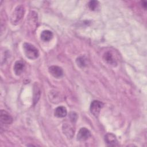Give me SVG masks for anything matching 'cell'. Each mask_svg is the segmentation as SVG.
Instances as JSON below:
<instances>
[{
  "label": "cell",
  "instance_id": "cell-11",
  "mask_svg": "<svg viewBox=\"0 0 147 147\" xmlns=\"http://www.w3.org/2000/svg\"><path fill=\"white\" fill-rule=\"evenodd\" d=\"M41 90L37 83H36L34 85V88H33V103L35 105L36 103H37L38 99H40V95H41Z\"/></svg>",
  "mask_w": 147,
  "mask_h": 147
},
{
  "label": "cell",
  "instance_id": "cell-5",
  "mask_svg": "<svg viewBox=\"0 0 147 147\" xmlns=\"http://www.w3.org/2000/svg\"><path fill=\"white\" fill-rule=\"evenodd\" d=\"M0 119L1 122L4 125H9L13 122V118L11 116L4 110H1Z\"/></svg>",
  "mask_w": 147,
  "mask_h": 147
},
{
  "label": "cell",
  "instance_id": "cell-12",
  "mask_svg": "<svg viewBox=\"0 0 147 147\" xmlns=\"http://www.w3.org/2000/svg\"><path fill=\"white\" fill-rule=\"evenodd\" d=\"M67 114V109L64 106H59L55 110V115L58 118H63Z\"/></svg>",
  "mask_w": 147,
  "mask_h": 147
},
{
  "label": "cell",
  "instance_id": "cell-10",
  "mask_svg": "<svg viewBox=\"0 0 147 147\" xmlns=\"http://www.w3.org/2000/svg\"><path fill=\"white\" fill-rule=\"evenodd\" d=\"M25 68V64L21 61H17L15 63L14 66V71L17 75H20Z\"/></svg>",
  "mask_w": 147,
  "mask_h": 147
},
{
  "label": "cell",
  "instance_id": "cell-2",
  "mask_svg": "<svg viewBox=\"0 0 147 147\" xmlns=\"http://www.w3.org/2000/svg\"><path fill=\"white\" fill-rule=\"evenodd\" d=\"M23 48L24 49L25 54L28 59L33 60L37 59L39 56L38 50L33 45L25 42L23 44Z\"/></svg>",
  "mask_w": 147,
  "mask_h": 147
},
{
  "label": "cell",
  "instance_id": "cell-1",
  "mask_svg": "<svg viewBox=\"0 0 147 147\" xmlns=\"http://www.w3.org/2000/svg\"><path fill=\"white\" fill-rule=\"evenodd\" d=\"M25 13L24 7L22 5L17 6L13 11L11 17L10 21L13 25H17L18 24L22 18L24 17Z\"/></svg>",
  "mask_w": 147,
  "mask_h": 147
},
{
  "label": "cell",
  "instance_id": "cell-7",
  "mask_svg": "<svg viewBox=\"0 0 147 147\" xmlns=\"http://www.w3.org/2000/svg\"><path fill=\"white\" fill-rule=\"evenodd\" d=\"M49 73L55 78H60L63 75L62 68L59 66L52 65L49 68Z\"/></svg>",
  "mask_w": 147,
  "mask_h": 147
},
{
  "label": "cell",
  "instance_id": "cell-3",
  "mask_svg": "<svg viewBox=\"0 0 147 147\" xmlns=\"http://www.w3.org/2000/svg\"><path fill=\"white\" fill-rule=\"evenodd\" d=\"M103 106V104L102 102L97 100H93L90 105V111L91 113L95 116L98 117L99 114V113L101 109L102 108Z\"/></svg>",
  "mask_w": 147,
  "mask_h": 147
},
{
  "label": "cell",
  "instance_id": "cell-17",
  "mask_svg": "<svg viewBox=\"0 0 147 147\" xmlns=\"http://www.w3.org/2000/svg\"><path fill=\"white\" fill-rule=\"evenodd\" d=\"M141 4H142V7H143L145 9H146V5H147L146 2V1H142V2H141Z\"/></svg>",
  "mask_w": 147,
  "mask_h": 147
},
{
  "label": "cell",
  "instance_id": "cell-13",
  "mask_svg": "<svg viewBox=\"0 0 147 147\" xmlns=\"http://www.w3.org/2000/svg\"><path fill=\"white\" fill-rule=\"evenodd\" d=\"M41 39L44 41H49L53 37V33L49 30H43L41 33Z\"/></svg>",
  "mask_w": 147,
  "mask_h": 147
},
{
  "label": "cell",
  "instance_id": "cell-15",
  "mask_svg": "<svg viewBox=\"0 0 147 147\" xmlns=\"http://www.w3.org/2000/svg\"><path fill=\"white\" fill-rule=\"evenodd\" d=\"M88 6L91 10H95L98 6V2L96 1H91L88 2Z\"/></svg>",
  "mask_w": 147,
  "mask_h": 147
},
{
  "label": "cell",
  "instance_id": "cell-9",
  "mask_svg": "<svg viewBox=\"0 0 147 147\" xmlns=\"http://www.w3.org/2000/svg\"><path fill=\"white\" fill-rule=\"evenodd\" d=\"M63 131L64 134L68 138H72L74 134V130L73 127L68 123L63 124Z\"/></svg>",
  "mask_w": 147,
  "mask_h": 147
},
{
  "label": "cell",
  "instance_id": "cell-16",
  "mask_svg": "<svg viewBox=\"0 0 147 147\" xmlns=\"http://www.w3.org/2000/svg\"><path fill=\"white\" fill-rule=\"evenodd\" d=\"M69 119H70L71 121L74 123L76 121L77 118H78V115H77L76 113L75 112H71L69 114Z\"/></svg>",
  "mask_w": 147,
  "mask_h": 147
},
{
  "label": "cell",
  "instance_id": "cell-14",
  "mask_svg": "<svg viewBox=\"0 0 147 147\" xmlns=\"http://www.w3.org/2000/svg\"><path fill=\"white\" fill-rule=\"evenodd\" d=\"M76 63L78 65L81 67H83L86 66V59L84 57L80 56L77 58L76 59Z\"/></svg>",
  "mask_w": 147,
  "mask_h": 147
},
{
  "label": "cell",
  "instance_id": "cell-6",
  "mask_svg": "<svg viewBox=\"0 0 147 147\" xmlns=\"http://www.w3.org/2000/svg\"><path fill=\"white\" fill-rule=\"evenodd\" d=\"M105 140L106 143L109 146H114L118 145V141L116 138V136L113 133H107L105 136Z\"/></svg>",
  "mask_w": 147,
  "mask_h": 147
},
{
  "label": "cell",
  "instance_id": "cell-8",
  "mask_svg": "<svg viewBox=\"0 0 147 147\" xmlns=\"http://www.w3.org/2000/svg\"><path fill=\"white\" fill-rule=\"evenodd\" d=\"M103 59L104 60L108 63L109 64L112 65H115L117 64V61L114 58L113 54L110 51L106 52L103 55Z\"/></svg>",
  "mask_w": 147,
  "mask_h": 147
},
{
  "label": "cell",
  "instance_id": "cell-4",
  "mask_svg": "<svg viewBox=\"0 0 147 147\" xmlns=\"http://www.w3.org/2000/svg\"><path fill=\"white\" fill-rule=\"evenodd\" d=\"M90 136V131L86 127H82L78 131L77 135V139L80 141H84L88 139Z\"/></svg>",
  "mask_w": 147,
  "mask_h": 147
}]
</instances>
